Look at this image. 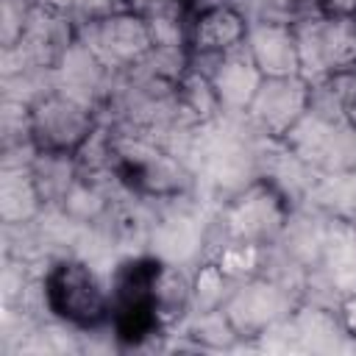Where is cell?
<instances>
[{
    "label": "cell",
    "mask_w": 356,
    "mask_h": 356,
    "mask_svg": "<svg viewBox=\"0 0 356 356\" xmlns=\"http://www.w3.org/2000/svg\"><path fill=\"white\" fill-rule=\"evenodd\" d=\"M42 295L47 312L75 328H95L111 317L108 286L86 261L78 259L56 261L44 273Z\"/></svg>",
    "instance_id": "cell-1"
},
{
    "label": "cell",
    "mask_w": 356,
    "mask_h": 356,
    "mask_svg": "<svg viewBox=\"0 0 356 356\" xmlns=\"http://www.w3.org/2000/svg\"><path fill=\"white\" fill-rule=\"evenodd\" d=\"M111 175L125 189L150 197H172L186 189V175L178 159L164 153L153 139L142 134L114 136Z\"/></svg>",
    "instance_id": "cell-2"
},
{
    "label": "cell",
    "mask_w": 356,
    "mask_h": 356,
    "mask_svg": "<svg viewBox=\"0 0 356 356\" xmlns=\"http://www.w3.org/2000/svg\"><path fill=\"white\" fill-rule=\"evenodd\" d=\"M295 28L300 78L309 83L356 67V17L314 14Z\"/></svg>",
    "instance_id": "cell-3"
},
{
    "label": "cell",
    "mask_w": 356,
    "mask_h": 356,
    "mask_svg": "<svg viewBox=\"0 0 356 356\" xmlns=\"http://www.w3.org/2000/svg\"><path fill=\"white\" fill-rule=\"evenodd\" d=\"M78 42L111 72H128L153 47L145 19L125 8H114L78 22Z\"/></svg>",
    "instance_id": "cell-4"
},
{
    "label": "cell",
    "mask_w": 356,
    "mask_h": 356,
    "mask_svg": "<svg viewBox=\"0 0 356 356\" xmlns=\"http://www.w3.org/2000/svg\"><path fill=\"white\" fill-rule=\"evenodd\" d=\"M95 128V108L56 86L31 103V139L36 150L75 156Z\"/></svg>",
    "instance_id": "cell-5"
},
{
    "label": "cell",
    "mask_w": 356,
    "mask_h": 356,
    "mask_svg": "<svg viewBox=\"0 0 356 356\" xmlns=\"http://www.w3.org/2000/svg\"><path fill=\"white\" fill-rule=\"evenodd\" d=\"M309 111V81L300 75L261 78L248 117L267 136H286Z\"/></svg>",
    "instance_id": "cell-6"
},
{
    "label": "cell",
    "mask_w": 356,
    "mask_h": 356,
    "mask_svg": "<svg viewBox=\"0 0 356 356\" xmlns=\"http://www.w3.org/2000/svg\"><path fill=\"white\" fill-rule=\"evenodd\" d=\"M189 64H209L206 70H200L203 75H209L214 92H217V100H220V108L222 111H248L259 83H261V72L259 67L253 64L248 47H234L222 56H189ZM195 70V67H192Z\"/></svg>",
    "instance_id": "cell-7"
},
{
    "label": "cell",
    "mask_w": 356,
    "mask_h": 356,
    "mask_svg": "<svg viewBox=\"0 0 356 356\" xmlns=\"http://www.w3.org/2000/svg\"><path fill=\"white\" fill-rule=\"evenodd\" d=\"M250 31V17L236 6L197 8L189 22V56H222L242 47Z\"/></svg>",
    "instance_id": "cell-8"
},
{
    "label": "cell",
    "mask_w": 356,
    "mask_h": 356,
    "mask_svg": "<svg viewBox=\"0 0 356 356\" xmlns=\"http://www.w3.org/2000/svg\"><path fill=\"white\" fill-rule=\"evenodd\" d=\"M245 47L259 67L264 78L278 75H300L298 64V39L295 28L284 22H267V19H250V31L245 39Z\"/></svg>",
    "instance_id": "cell-9"
},
{
    "label": "cell",
    "mask_w": 356,
    "mask_h": 356,
    "mask_svg": "<svg viewBox=\"0 0 356 356\" xmlns=\"http://www.w3.org/2000/svg\"><path fill=\"white\" fill-rule=\"evenodd\" d=\"M175 103H178V114H184L195 122H206L217 111H222L209 75H203L200 70H192V67L175 83Z\"/></svg>",
    "instance_id": "cell-10"
},
{
    "label": "cell",
    "mask_w": 356,
    "mask_h": 356,
    "mask_svg": "<svg viewBox=\"0 0 356 356\" xmlns=\"http://www.w3.org/2000/svg\"><path fill=\"white\" fill-rule=\"evenodd\" d=\"M120 8L145 19L147 28L189 25L186 22V8H189L186 0H120Z\"/></svg>",
    "instance_id": "cell-11"
},
{
    "label": "cell",
    "mask_w": 356,
    "mask_h": 356,
    "mask_svg": "<svg viewBox=\"0 0 356 356\" xmlns=\"http://www.w3.org/2000/svg\"><path fill=\"white\" fill-rule=\"evenodd\" d=\"M33 6H36V0H0V36H3V50L14 47L22 39Z\"/></svg>",
    "instance_id": "cell-12"
},
{
    "label": "cell",
    "mask_w": 356,
    "mask_h": 356,
    "mask_svg": "<svg viewBox=\"0 0 356 356\" xmlns=\"http://www.w3.org/2000/svg\"><path fill=\"white\" fill-rule=\"evenodd\" d=\"M61 11H67L75 22L86 19V17H97V14H106V11H114L120 8V0H44Z\"/></svg>",
    "instance_id": "cell-13"
},
{
    "label": "cell",
    "mask_w": 356,
    "mask_h": 356,
    "mask_svg": "<svg viewBox=\"0 0 356 356\" xmlns=\"http://www.w3.org/2000/svg\"><path fill=\"white\" fill-rule=\"evenodd\" d=\"M317 6L328 17H356V0H317Z\"/></svg>",
    "instance_id": "cell-14"
},
{
    "label": "cell",
    "mask_w": 356,
    "mask_h": 356,
    "mask_svg": "<svg viewBox=\"0 0 356 356\" xmlns=\"http://www.w3.org/2000/svg\"><path fill=\"white\" fill-rule=\"evenodd\" d=\"M345 120L356 128V67L350 70V95H348V106H345Z\"/></svg>",
    "instance_id": "cell-15"
},
{
    "label": "cell",
    "mask_w": 356,
    "mask_h": 356,
    "mask_svg": "<svg viewBox=\"0 0 356 356\" xmlns=\"http://www.w3.org/2000/svg\"><path fill=\"white\" fill-rule=\"evenodd\" d=\"M186 3H189V0H186Z\"/></svg>",
    "instance_id": "cell-16"
}]
</instances>
